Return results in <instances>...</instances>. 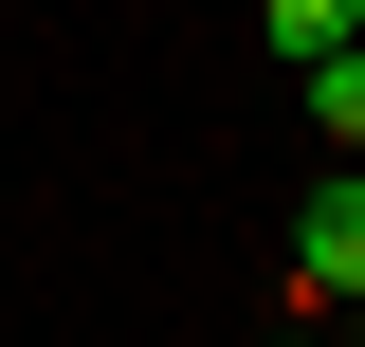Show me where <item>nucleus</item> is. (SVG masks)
<instances>
[{"instance_id": "nucleus-2", "label": "nucleus", "mask_w": 365, "mask_h": 347, "mask_svg": "<svg viewBox=\"0 0 365 347\" xmlns=\"http://www.w3.org/2000/svg\"><path fill=\"white\" fill-rule=\"evenodd\" d=\"M311 74V146H365V37H329V55H292Z\"/></svg>"}, {"instance_id": "nucleus-1", "label": "nucleus", "mask_w": 365, "mask_h": 347, "mask_svg": "<svg viewBox=\"0 0 365 347\" xmlns=\"http://www.w3.org/2000/svg\"><path fill=\"white\" fill-rule=\"evenodd\" d=\"M365 293V146H329L311 219H292V311H347Z\"/></svg>"}, {"instance_id": "nucleus-3", "label": "nucleus", "mask_w": 365, "mask_h": 347, "mask_svg": "<svg viewBox=\"0 0 365 347\" xmlns=\"http://www.w3.org/2000/svg\"><path fill=\"white\" fill-rule=\"evenodd\" d=\"M274 19V55H329V37H365V0H256Z\"/></svg>"}, {"instance_id": "nucleus-4", "label": "nucleus", "mask_w": 365, "mask_h": 347, "mask_svg": "<svg viewBox=\"0 0 365 347\" xmlns=\"http://www.w3.org/2000/svg\"><path fill=\"white\" fill-rule=\"evenodd\" d=\"M347 329H365V293H347Z\"/></svg>"}]
</instances>
